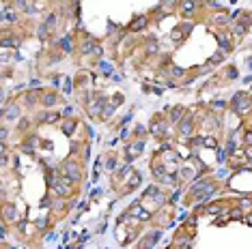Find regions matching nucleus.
<instances>
[{
    "instance_id": "nucleus-1",
    "label": "nucleus",
    "mask_w": 252,
    "mask_h": 249,
    "mask_svg": "<svg viewBox=\"0 0 252 249\" xmlns=\"http://www.w3.org/2000/svg\"><path fill=\"white\" fill-rule=\"evenodd\" d=\"M45 103L52 105V103H54V95H48V97H45Z\"/></svg>"
}]
</instances>
